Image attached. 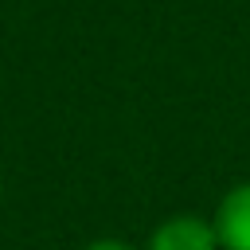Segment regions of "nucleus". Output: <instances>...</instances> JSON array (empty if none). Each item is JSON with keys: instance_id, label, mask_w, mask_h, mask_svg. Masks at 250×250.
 <instances>
[{"instance_id": "f257e3e1", "label": "nucleus", "mask_w": 250, "mask_h": 250, "mask_svg": "<svg viewBox=\"0 0 250 250\" xmlns=\"http://www.w3.org/2000/svg\"><path fill=\"white\" fill-rule=\"evenodd\" d=\"M145 250H219V234H215L211 219H203L195 211H180L152 227Z\"/></svg>"}, {"instance_id": "7ed1b4c3", "label": "nucleus", "mask_w": 250, "mask_h": 250, "mask_svg": "<svg viewBox=\"0 0 250 250\" xmlns=\"http://www.w3.org/2000/svg\"><path fill=\"white\" fill-rule=\"evenodd\" d=\"M86 250H137V246H129L125 238H94Z\"/></svg>"}, {"instance_id": "f03ea898", "label": "nucleus", "mask_w": 250, "mask_h": 250, "mask_svg": "<svg viewBox=\"0 0 250 250\" xmlns=\"http://www.w3.org/2000/svg\"><path fill=\"white\" fill-rule=\"evenodd\" d=\"M211 223L219 234V250H250V180H238L223 191Z\"/></svg>"}]
</instances>
